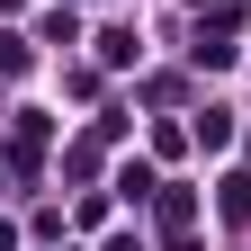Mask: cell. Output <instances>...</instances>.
Returning a JSON list of instances; mask_svg holds the SVG:
<instances>
[{"instance_id": "cell-1", "label": "cell", "mask_w": 251, "mask_h": 251, "mask_svg": "<svg viewBox=\"0 0 251 251\" xmlns=\"http://www.w3.org/2000/svg\"><path fill=\"white\" fill-rule=\"evenodd\" d=\"M188 215H198V198H188V188H162V225L188 233Z\"/></svg>"}]
</instances>
